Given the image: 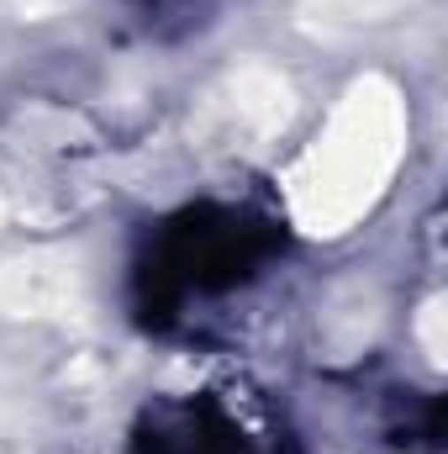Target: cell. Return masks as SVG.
Returning <instances> with one entry per match:
<instances>
[{
  "label": "cell",
  "instance_id": "52a82bcc",
  "mask_svg": "<svg viewBox=\"0 0 448 454\" xmlns=\"http://www.w3.org/2000/svg\"><path fill=\"white\" fill-rule=\"evenodd\" d=\"M0 223H5V201H0Z\"/></svg>",
  "mask_w": 448,
  "mask_h": 454
},
{
  "label": "cell",
  "instance_id": "8992f818",
  "mask_svg": "<svg viewBox=\"0 0 448 454\" xmlns=\"http://www.w3.org/2000/svg\"><path fill=\"white\" fill-rule=\"evenodd\" d=\"M422 343H428V359L444 364V301L438 296L422 307Z\"/></svg>",
  "mask_w": 448,
  "mask_h": 454
},
{
  "label": "cell",
  "instance_id": "277c9868",
  "mask_svg": "<svg viewBox=\"0 0 448 454\" xmlns=\"http://www.w3.org/2000/svg\"><path fill=\"white\" fill-rule=\"evenodd\" d=\"M375 328H380V301H375V291H364V286L337 291L333 301H328V312H322V339L337 348V359L359 354L364 343L375 339Z\"/></svg>",
  "mask_w": 448,
  "mask_h": 454
},
{
  "label": "cell",
  "instance_id": "7a4b0ae2",
  "mask_svg": "<svg viewBox=\"0 0 448 454\" xmlns=\"http://www.w3.org/2000/svg\"><path fill=\"white\" fill-rule=\"evenodd\" d=\"M296 112V90L274 64H237L212 96V127L232 148H264L285 132Z\"/></svg>",
  "mask_w": 448,
  "mask_h": 454
},
{
  "label": "cell",
  "instance_id": "5b68a950",
  "mask_svg": "<svg viewBox=\"0 0 448 454\" xmlns=\"http://www.w3.org/2000/svg\"><path fill=\"white\" fill-rule=\"evenodd\" d=\"M396 5L406 0H301L306 27H364V21H385Z\"/></svg>",
  "mask_w": 448,
  "mask_h": 454
},
{
  "label": "cell",
  "instance_id": "3957f363",
  "mask_svg": "<svg viewBox=\"0 0 448 454\" xmlns=\"http://www.w3.org/2000/svg\"><path fill=\"white\" fill-rule=\"evenodd\" d=\"M85 307V270L69 248H32L0 264L5 317H69Z\"/></svg>",
  "mask_w": 448,
  "mask_h": 454
},
{
  "label": "cell",
  "instance_id": "6da1fadb",
  "mask_svg": "<svg viewBox=\"0 0 448 454\" xmlns=\"http://www.w3.org/2000/svg\"><path fill=\"white\" fill-rule=\"evenodd\" d=\"M406 101L385 74L348 85L328 127L290 169V217L312 238H337L380 207L406 159Z\"/></svg>",
  "mask_w": 448,
  "mask_h": 454
}]
</instances>
